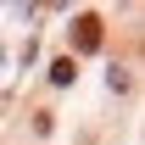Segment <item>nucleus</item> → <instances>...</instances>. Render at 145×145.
<instances>
[{
  "label": "nucleus",
  "mask_w": 145,
  "mask_h": 145,
  "mask_svg": "<svg viewBox=\"0 0 145 145\" xmlns=\"http://www.w3.org/2000/svg\"><path fill=\"white\" fill-rule=\"evenodd\" d=\"M50 78H56V84H72V78H78V61H72V56H61V61L50 67Z\"/></svg>",
  "instance_id": "obj_2"
},
{
  "label": "nucleus",
  "mask_w": 145,
  "mask_h": 145,
  "mask_svg": "<svg viewBox=\"0 0 145 145\" xmlns=\"http://www.w3.org/2000/svg\"><path fill=\"white\" fill-rule=\"evenodd\" d=\"M72 50H101V17L95 11H84L72 22Z\"/></svg>",
  "instance_id": "obj_1"
}]
</instances>
